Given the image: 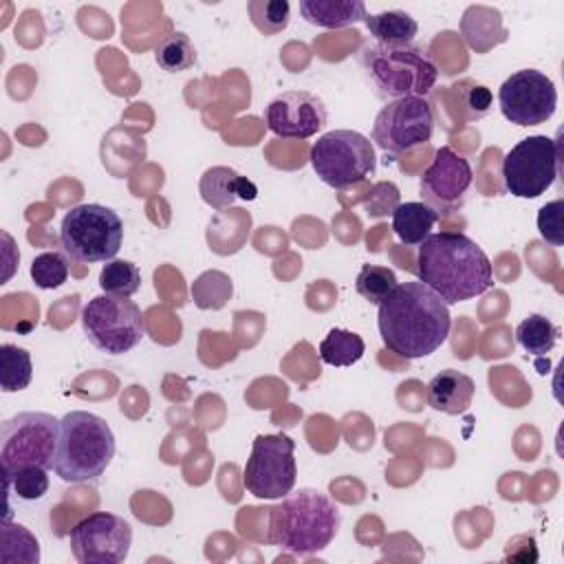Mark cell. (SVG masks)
I'll use <instances>...</instances> for the list:
<instances>
[{
  "mask_svg": "<svg viewBox=\"0 0 564 564\" xmlns=\"http://www.w3.org/2000/svg\"><path fill=\"white\" fill-rule=\"evenodd\" d=\"M399 205V187L394 183H379L372 187L370 198L366 200V212L370 216H388L397 209Z\"/></svg>",
  "mask_w": 564,
  "mask_h": 564,
  "instance_id": "e575fe53",
  "label": "cell"
},
{
  "mask_svg": "<svg viewBox=\"0 0 564 564\" xmlns=\"http://www.w3.org/2000/svg\"><path fill=\"white\" fill-rule=\"evenodd\" d=\"M364 22L370 35L377 40V44H383V46H408L412 44L419 31L416 20L401 9L366 15Z\"/></svg>",
  "mask_w": 564,
  "mask_h": 564,
  "instance_id": "7402d4cb",
  "label": "cell"
},
{
  "mask_svg": "<svg viewBox=\"0 0 564 564\" xmlns=\"http://www.w3.org/2000/svg\"><path fill=\"white\" fill-rule=\"evenodd\" d=\"M247 13L262 35H278L289 26L291 4L286 0H249Z\"/></svg>",
  "mask_w": 564,
  "mask_h": 564,
  "instance_id": "83f0119b",
  "label": "cell"
},
{
  "mask_svg": "<svg viewBox=\"0 0 564 564\" xmlns=\"http://www.w3.org/2000/svg\"><path fill=\"white\" fill-rule=\"evenodd\" d=\"M154 59L161 70L181 73L196 64V48L185 33L174 31L159 42V46L154 48Z\"/></svg>",
  "mask_w": 564,
  "mask_h": 564,
  "instance_id": "484cf974",
  "label": "cell"
},
{
  "mask_svg": "<svg viewBox=\"0 0 564 564\" xmlns=\"http://www.w3.org/2000/svg\"><path fill=\"white\" fill-rule=\"evenodd\" d=\"M516 341L529 352V355H535V357H542L546 352L553 350L555 341H557V328L555 324L540 315V313H533L529 317H524L518 328H516Z\"/></svg>",
  "mask_w": 564,
  "mask_h": 564,
  "instance_id": "d4e9b609",
  "label": "cell"
},
{
  "mask_svg": "<svg viewBox=\"0 0 564 564\" xmlns=\"http://www.w3.org/2000/svg\"><path fill=\"white\" fill-rule=\"evenodd\" d=\"M59 419L46 412H18L0 425V463L4 478L26 465L53 469Z\"/></svg>",
  "mask_w": 564,
  "mask_h": 564,
  "instance_id": "9c48e42d",
  "label": "cell"
},
{
  "mask_svg": "<svg viewBox=\"0 0 564 564\" xmlns=\"http://www.w3.org/2000/svg\"><path fill=\"white\" fill-rule=\"evenodd\" d=\"M399 282H397L394 271L390 267H381V264H364L355 280L357 293L375 306H379L392 293V289Z\"/></svg>",
  "mask_w": 564,
  "mask_h": 564,
  "instance_id": "f1b7e54d",
  "label": "cell"
},
{
  "mask_svg": "<svg viewBox=\"0 0 564 564\" xmlns=\"http://www.w3.org/2000/svg\"><path fill=\"white\" fill-rule=\"evenodd\" d=\"M264 119L275 137L302 141L326 126L328 112L317 95L306 90H286L269 101Z\"/></svg>",
  "mask_w": 564,
  "mask_h": 564,
  "instance_id": "2e32d148",
  "label": "cell"
},
{
  "mask_svg": "<svg viewBox=\"0 0 564 564\" xmlns=\"http://www.w3.org/2000/svg\"><path fill=\"white\" fill-rule=\"evenodd\" d=\"M359 66L381 99L425 97L436 79L438 68L419 46H383L366 44L359 55Z\"/></svg>",
  "mask_w": 564,
  "mask_h": 564,
  "instance_id": "5b68a950",
  "label": "cell"
},
{
  "mask_svg": "<svg viewBox=\"0 0 564 564\" xmlns=\"http://www.w3.org/2000/svg\"><path fill=\"white\" fill-rule=\"evenodd\" d=\"M438 214L423 200L399 203L392 212V231L405 247H419L432 231Z\"/></svg>",
  "mask_w": 564,
  "mask_h": 564,
  "instance_id": "44dd1931",
  "label": "cell"
},
{
  "mask_svg": "<svg viewBox=\"0 0 564 564\" xmlns=\"http://www.w3.org/2000/svg\"><path fill=\"white\" fill-rule=\"evenodd\" d=\"M297 480L295 441L286 434H258L245 463L242 485L264 500L284 498Z\"/></svg>",
  "mask_w": 564,
  "mask_h": 564,
  "instance_id": "30bf717a",
  "label": "cell"
},
{
  "mask_svg": "<svg viewBox=\"0 0 564 564\" xmlns=\"http://www.w3.org/2000/svg\"><path fill=\"white\" fill-rule=\"evenodd\" d=\"M434 134V110L425 97H401L388 101L375 117L372 143L390 156H401L423 145Z\"/></svg>",
  "mask_w": 564,
  "mask_h": 564,
  "instance_id": "7c38bea8",
  "label": "cell"
},
{
  "mask_svg": "<svg viewBox=\"0 0 564 564\" xmlns=\"http://www.w3.org/2000/svg\"><path fill=\"white\" fill-rule=\"evenodd\" d=\"M500 172L511 196L538 198L560 172V141L546 134L524 137L505 154Z\"/></svg>",
  "mask_w": 564,
  "mask_h": 564,
  "instance_id": "8fae6325",
  "label": "cell"
},
{
  "mask_svg": "<svg viewBox=\"0 0 564 564\" xmlns=\"http://www.w3.org/2000/svg\"><path fill=\"white\" fill-rule=\"evenodd\" d=\"M377 308L383 346L403 359L432 355L449 335V308L423 282L397 284Z\"/></svg>",
  "mask_w": 564,
  "mask_h": 564,
  "instance_id": "6da1fadb",
  "label": "cell"
},
{
  "mask_svg": "<svg viewBox=\"0 0 564 564\" xmlns=\"http://www.w3.org/2000/svg\"><path fill=\"white\" fill-rule=\"evenodd\" d=\"M192 295L196 306L203 311L223 308L231 297V280L223 271H205L192 284Z\"/></svg>",
  "mask_w": 564,
  "mask_h": 564,
  "instance_id": "f546056e",
  "label": "cell"
},
{
  "mask_svg": "<svg viewBox=\"0 0 564 564\" xmlns=\"http://www.w3.org/2000/svg\"><path fill=\"white\" fill-rule=\"evenodd\" d=\"M300 15L319 29H344L366 20L361 0H300Z\"/></svg>",
  "mask_w": 564,
  "mask_h": 564,
  "instance_id": "d6986e66",
  "label": "cell"
},
{
  "mask_svg": "<svg viewBox=\"0 0 564 564\" xmlns=\"http://www.w3.org/2000/svg\"><path fill=\"white\" fill-rule=\"evenodd\" d=\"M500 112L516 126L546 123L557 106V90L549 75L535 68L511 73L498 90Z\"/></svg>",
  "mask_w": 564,
  "mask_h": 564,
  "instance_id": "5bb4252c",
  "label": "cell"
},
{
  "mask_svg": "<svg viewBox=\"0 0 564 564\" xmlns=\"http://www.w3.org/2000/svg\"><path fill=\"white\" fill-rule=\"evenodd\" d=\"M115 456V434L106 419L73 410L59 419L53 471L64 482L97 480Z\"/></svg>",
  "mask_w": 564,
  "mask_h": 564,
  "instance_id": "277c9868",
  "label": "cell"
},
{
  "mask_svg": "<svg viewBox=\"0 0 564 564\" xmlns=\"http://www.w3.org/2000/svg\"><path fill=\"white\" fill-rule=\"evenodd\" d=\"M471 181L474 172L469 161L449 145H441L434 152L432 163L425 167L419 189L423 203L441 216L458 212L465 205V196L467 189L471 187Z\"/></svg>",
  "mask_w": 564,
  "mask_h": 564,
  "instance_id": "9a60e30c",
  "label": "cell"
},
{
  "mask_svg": "<svg viewBox=\"0 0 564 564\" xmlns=\"http://www.w3.org/2000/svg\"><path fill=\"white\" fill-rule=\"evenodd\" d=\"M31 278L40 289H57L68 280V260L59 251H44L33 258Z\"/></svg>",
  "mask_w": 564,
  "mask_h": 564,
  "instance_id": "d6a6232c",
  "label": "cell"
},
{
  "mask_svg": "<svg viewBox=\"0 0 564 564\" xmlns=\"http://www.w3.org/2000/svg\"><path fill=\"white\" fill-rule=\"evenodd\" d=\"M256 194L258 189L247 176H240L236 170L225 165H214L200 176V196L214 209L231 207L236 198L253 200Z\"/></svg>",
  "mask_w": 564,
  "mask_h": 564,
  "instance_id": "ac0fdd59",
  "label": "cell"
},
{
  "mask_svg": "<svg viewBox=\"0 0 564 564\" xmlns=\"http://www.w3.org/2000/svg\"><path fill=\"white\" fill-rule=\"evenodd\" d=\"M414 271L447 306L482 295L494 284L487 253L460 231L430 234L419 245Z\"/></svg>",
  "mask_w": 564,
  "mask_h": 564,
  "instance_id": "7a4b0ae2",
  "label": "cell"
},
{
  "mask_svg": "<svg viewBox=\"0 0 564 564\" xmlns=\"http://www.w3.org/2000/svg\"><path fill=\"white\" fill-rule=\"evenodd\" d=\"M33 379V361L26 348L15 344L0 346V388L2 392H20Z\"/></svg>",
  "mask_w": 564,
  "mask_h": 564,
  "instance_id": "cb8c5ba5",
  "label": "cell"
},
{
  "mask_svg": "<svg viewBox=\"0 0 564 564\" xmlns=\"http://www.w3.org/2000/svg\"><path fill=\"white\" fill-rule=\"evenodd\" d=\"M364 352H366L364 339L357 333L344 330V328H330L319 344V359L335 368H346L357 364L364 357Z\"/></svg>",
  "mask_w": 564,
  "mask_h": 564,
  "instance_id": "603a6c76",
  "label": "cell"
},
{
  "mask_svg": "<svg viewBox=\"0 0 564 564\" xmlns=\"http://www.w3.org/2000/svg\"><path fill=\"white\" fill-rule=\"evenodd\" d=\"M99 286L108 295L130 297L141 289V271L130 260H110L99 273Z\"/></svg>",
  "mask_w": 564,
  "mask_h": 564,
  "instance_id": "4316f807",
  "label": "cell"
},
{
  "mask_svg": "<svg viewBox=\"0 0 564 564\" xmlns=\"http://www.w3.org/2000/svg\"><path fill=\"white\" fill-rule=\"evenodd\" d=\"M311 165L319 181L333 189H344L377 170L375 145L357 130H330L311 148Z\"/></svg>",
  "mask_w": 564,
  "mask_h": 564,
  "instance_id": "52a82bcc",
  "label": "cell"
},
{
  "mask_svg": "<svg viewBox=\"0 0 564 564\" xmlns=\"http://www.w3.org/2000/svg\"><path fill=\"white\" fill-rule=\"evenodd\" d=\"M562 198L546 203L544 207H540L538 212V229L540 236L553 245V247H562L564 245V229H562Z\"/></svg>",
  "mask_w": 564,
  "mask_h": 564,
  "instance_id": "836d02e7",
  "label": "cell"
},
{
  "mask_svg": "<svg viewBox=\"0 0 564 564\" xmlns=\"http://www.w3.org/2000/svg\"><path fill=\"white\" fill-rule=\"evenodd\" d=\"M452 90L460 104L465 121H478L489 112L494 95L485 84H478L474 79H460L452 86Z\"/></svg>",
  "mask_w": 564,
  "mask_h": 564,
  "instance_id": "4dcf8cb0",
  "label": "cell"
},
{
  "mask_svg": "<svg viewBox=\"0 0 564 564\" xmlns=\"http://www.w3.org/2000/svg\"><path fill=\"white\" fill-rule=\"evenodd\" d=\"M73 557L79 564H119L132 546V527L117 513L84 516L68 533Z\"/></svg>",
  "mask_w": 564,
  "mask_h": 564,
  "instance_id": "4fadbf2b",
  "label": "cell"
},
{
  "mask_svg": "<svg viewBox=\"0 0 564 564\" xmlns=\"http://www.w3.org/2000/svg\"><path fill=\"white\" fill-rule=\"evenodd\" d=\"M48 469L37 465H26L4 478V489L13 491L20 500H40L48 491Z\"/></svg>",
  "mask_w": 564,
  "mask_h": 564,
  "instance_id": "1f68e13d",
  "label": "cell"
},
{
  "mask_svg": "<svg viewBox=\"0 0 564 564\" xmlns=\"http://www.w3.org/2000/svg\"><path fill=\"white\" fill-rule=\"evenodd\" d=\"M269 511V542L291 555H313L337 535L339 507L319 489L302 487L289 491Z\"/></svg>",
  "mask_w": 564,
  "mask_h": 564,
  "instance_id": "3957f363",
  "label": "cell"
},
{
  "mask_svg": "<svg viewBox=\"0 0 564 564\" xmlns=\"http://www.w3.org/2000/svg\"><path fill=\"white\" fill-rule=\"evenodd\" d=\"M123 242L121 216L99 203L70 207L59 225V245L66 258L84 264L110 262Z\"/></svg>",
  "mask_w": 564,
  "mask_h": 564,
  "instance_id": "8992f818",
  "label": "cell"
},
{
  "mask_svg": "<svg viewBox=\"0 0 564 564\" xmlns=\"http://www.w3.org/2000/svg\"><path fill=\"white\" fill-rule=\"evenodd\" d=\"M79 317L88 341L108 355L132 350L145 335L143 313L130 297L95 295L84 304Z\"/></svg>",
  "mask_w": 564,
  "mask_h": 564,
  "instance_id": "ba28073f",
  "label": "cell"
},
{
  "mask_svg": "<svg viewBox=\"0 0 564 564\" xmlns=\"http://www.w3.org/2000/svg\"><path fill=\"white\" fill-rule=\"evenodd\" d=\"M460 29L465 42L478 53H487L491 46L507 40V29L500 22V11L491 7H469L463 13Z\"/></svg>",
  "mask_w": 564,
  "mask_h": 564,
  "instance_id": "ffe728a7",
  "label": "cell"
},
{
  "mask_svg": "<svg viewBox=\"0 0 564 564\" xmlns=\"http://www.w3.org/2000/svg\"><path fill=\"white\" fill-rule=\"evenodd\" d=\"M476 383L469 375L445 368L427 383V405L443 414H463L474 399Z\"/></svg>",
  "mask_w": 564,
  "mask_h": 564,
  "instance_id": "e0dca14e",
  "label": "cell"
}]
</instances>
